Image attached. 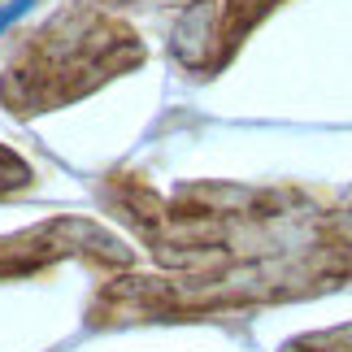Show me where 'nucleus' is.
Wrapping results in <instances>:
<instances>
[{
  "label": "nucleus",
  "mask_w": 352,
  "mask_h": 352,
  "mask_svg": "<svg viewBox=\"0 0 352 352\" xmlns=\"http://www.w3.org/2000/svg\"><path fill=\"white\" fill-rule=\"evenodd\" d=\"M144 61V39L113 9L70 0L26 35L0 74V104L18 118L61 109Z\"/></svg>",
  "instance_id": "obj_2"
},
{
  "label": "nucleus",
  "mask_w": 352,
  "mask_h": 352,
  "mask_svg": "<svg viewBox=\"0 0 352 352\" xmlns=\"http://www.w3.org/2000/svg\"><path fill=\"white\" fill-rule=\"evenodd\" d=\"M83 5H100V9H118V5H126V0H83Z\"/></svg>",
  "instance_id": "obj_7"
},
{
  "label": "nucleus",
  "mask_w": 352,
  "mask_h": 352,
  "mask_svg": "<svg viewBox=\"0 0 352 352\" xmlns=\"http://www.w3.org/2000/svg\"><path fill=\"white\" fill-rule=\"evenodd\" d=\"M26 183H31V170H26V161L13 157L9 148H0V200L13 196V192H22Z\"/></svg>",
  "instance_id": "obj_6"
},
{
  "label": "nucleus",
  "mask_w": 352,
  "mask_h": 352,
  "mask_svg": "<svg viewBox=\"0 0 352 352\" xmlns=\"http://www.w3.org/2000/svg\"><path fill=\"white\" fill-rule=\"evenodd\" d=\"M131 248L109 231H100L96 222H44L31 231L5 235L0 239V278H18V274H39V270L57 265V261H87L100 270H122Z\"/></svg>",
  "instance_id": "obj_4"
},
{
  "label": "nucleus",
  "mask_w": 352,
  "mask_h": 352,
  "mask_svg": "<svg viewBox=\"0 0 352 352\" xmlns=\"http://www.w3.org/2000/svg\"><path fill=\"white\" fill-rule=\"evenodd\" d=\"M278 352H352V322L331 331H314V335H296Z\"/></svg>",
  "instance_id": "obj_5"
},
{
  "label": "nucleus",
  "mask_w": 352,
  "mask_h": 352,
  "mask_svg": "<svg viewBox=\"0 0 352 352\" xmlns=\"http://www.w3.org/2000/svg\"><path fill=\"white\" fill-rule=\"evenodd\" d=\"M283 0H192L170 31V52L187 74H218L248 31Z\"/></svg>",
  "instance_id": "obj_3"
},
{
  "label": "nucleus",
  "mask_w": 352,
  "mask_h": 352,
  "mask_svg": "<svg viewBox=\"0 0 352 352\" xmlns=\"http://www.w3.org/2000/svg\"><path fill=\"white\" fill-rule=\"evenodd\" d=\"M104 205L153 270H122L87 305L91 331L222 322L352 283V200L300 183H179L109 174Z\"/></svg>",
  "instance_id": "obj_1"
}]
</instances>
